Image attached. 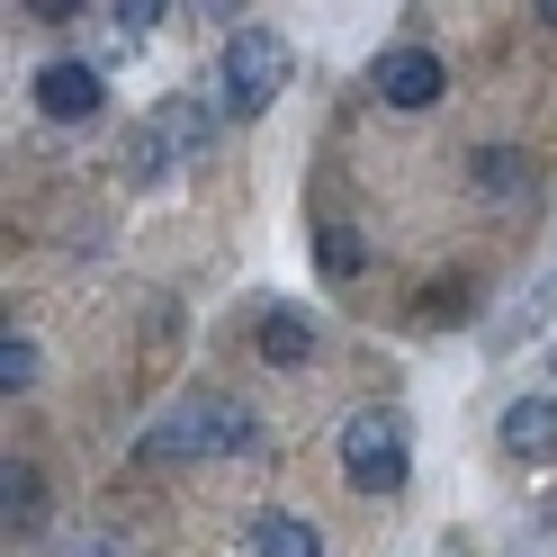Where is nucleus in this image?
<instances>
[{"instance_id": "obj_1", "label": "nucleus", "mask_w": 557, "mask_h": 557, "mask_svg": "<svg viewBox=\"0 0 557 557\" xmlns=\"http://www.w3.org/2000/svg\"><path fill=\"white\" fill-rule=\"evenodd\" d=\"M261 441V423L225 396H181L171 413L145 423V459H243Z\"/></svg>"}, {"instance_id": "obj_2", "label": "nucleus", "mask_w": 557, "mask_h": 557, "mask_svg": "<svg viewBox=\"0 0 557 557\" xmlns=\"http://www.w3.org/2000/svg\"><path fill=\"white\" fill-rule=\"evenodd\" d=\"M342 476L360 485V495H396L413 476V432L396 405H360L351 423H342Z\"/></svg>"}, {"instance_id": "obj_3", "label": "nucleus", "mask_w": 557, "mask_h": 557, "mask_svg": "<svg viewBox=\"0 0 557 557\" xmlns=\"http://www.w3.org/2000/svg\"><path fill=\"white\" fill-rule=\"evenodd\" d=\"M288 73H297V54H288V37H278V27H234V37H225V63H216L225 117H261L270 99L288 90Z\"/></svg>"}, {"instance_id": "obj_4", "label": "nucleus", "mask_w": 557, "mask_h": 557, "mask_svg": "<svg viewBox=\"0 0 557 557\" xmlns=\"http://www.w3.org/2000/svg\"><path fill=\"white\" fill-rule=\"evenodd\" d=\"M145 145H153L162 162H198L207 145H216V109L189 99V90H162V109L145 117Z\"/></svg>"}, {"instance_id": "obj_5", "label": "nucleus", "mask_w": 557, "mask_h": 557, "mask_svg": "<svg viewBox=\"0 0 557 557\" xmlns=\"http://www.w3.org/2000/svg\"><path fill=\"white\" fill-rule=\"evenodd\" d=\"M369 82H377V99H387V109H432V99L449 90V73H441L432 46H387Z\"/></svg>"}, {"instance_id": "obj_6", "label": "nucleus", "mask_w": 557, "mask_h": 557, "mask_svg": "<svg viewBox=\"0 0 557 557\" xmlns=\"http://www.w3.org/2000/svg\"><path fill=\"white\" fill-rule=\"evenodd\" d=\"M99 99H109V82H99V63H46L37 73V109L54 117V126H82V117H99Z\"/></svg>"}, {"instance_id": "obj_7", "label": "nucleus", "mask_w": 557, "mask_h": 557, "mask_svg": "<svg viewBox=\"0 0 557 557\" xmlns=\"http://www.w3.org/2000/svg\"><path fill=\"white\" fill-rule=\"evenodd\" d=\"M504 449L512 459H548L557 449V396H512L504 405Z\"/></svg>"}, {"instance_id": "obj_8", "label": "nucleus", "mask_w": 557, "mask_h": 557, "mask_svg": "<svg viewBox=\"0 0 557 557\" xmlns=\"http://www.w3.org/2000/svg\"><path fill=\"white\" fill-rule=\"evenodd\" d=\"M252 548L261 557H324V540H315V521H306V512H261L252 521Z\"/></svg>"}, {"instance_id": "obj_9", "label": "nucleus", "mask_w": 557, "mask_h": 557, "mask_svg": "<svg viewBox=\"0 0 557 557\" xmlns=\"http://www.w3.org/2000/svg\"><path fill=\"white\" fill-rule=\"evenodd\" d=\"M306 351H315V333H306V315H288V306H270V315H261V360H270V369H306Z\"/></svg>"}, {"instance_id": "obj_10", "label": "nucleus", "mask_w": 557, "mask_h": 557, "mask_svg": "<svg viewBox=\"0 0 557 557\" xmlns=\"http://www.w3.org/2000/svg\"><path fill=\"white\" fill-rule=\"evenodd\" d=\"M37 512H46V476L37 468H0V521H10V531H37Z\"/></svg>"}, {"instance_id": "obj_11", "label": "nucleus", "mask_w": 557, "mask_h": 557, "mask_svg": "<svg viewBox=\"0 0 557 557\" xmlns=\"http://www.w3.org/2000/svg\"><path fill=\"white\" fill-rule=\"evenodd\" d=\"M315 261H324V278H360V261H369L360 225H315Z\"/></svg>"}, {"instance_id": "obj_12", "label": "nucleus", "mask_w": 557, "mask_h": 557, "mask_svg": "<svg viewBox=\"0 0 557 557\" xmlns=\"http://www.w3.org/2000/svg\"><path fill=\"white\" fill-rule=\"evenodd\" d=\"M476 189H485V198H521V189H531V171H521L512 145H485V153H476Z\"/></svg>"}, {"instance_id": "obj_13", "label": "nucleus", "mask_w": 557, "mask_h": 557, "mask_svg": "<svg viewBox=\"0 0 557 557\" xmlns=\"http://www.w3.org/2000/svg\"><path fill=\"white\" fill-rule=\"evenodd\" d=\"M0 387H10V396H27V387H37V342H27V333H10V342H0Z\"/></svg>"}, {"instance_id": "obj_14", "label": "nucleus", "mask_w": 557, "mask_h": 557, "mask_svg": "<svg viewBox=\"0 0 557 557\" xmlns=\"http://www.w3.org/2000/svg\"><path fill=\"white\" fill-rule=\"evenodd\" d=\"M459 315H468V278H449V288L423 297V324H459Z\"/></svg>"}, {"instance_id": "obj_15", "label": "nucleus", "mask_w": 557, "mask_h": 557, "mask_svg": "<svg viewBox=\"0 0 557 557\" xmlns=\"http://www.w3.org/2000/svg\"><path fill=\"white\" fill-rule=\"evenodd\" d=\"M531 18H548V27H557V0H540V10H531Z\"/></svg>"}, {"instance_id": "obj_16", "label": "nucleus", "mask_w": 557, "mask_h": 557, "mask_svg": "<svg viewBox=\"0 0 557 557\" xmlns=\"http://www.w3.org/2000/svg\"><path fill=\"white\" fill-rule=\"evenodd\" d=\"M548 369H557V351H548Z\"/></svg>"}]
</instances>
